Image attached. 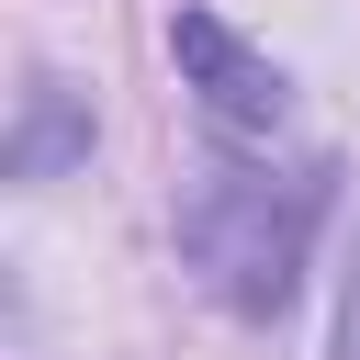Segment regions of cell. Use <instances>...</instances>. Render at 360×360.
Returning <instances> with one entry per match:
<instances>
[{
  "label": "cell",
  "mask_w": 360,
  "mask_h": 360,
  "mask_svg": "<svg viewBox=\"0 0 360 360\" xmlns=\"http://www.w3.org/2000/svg\"><path fill=\"white\" fill-rule=\"evenodd\" d=\"M169 56H180V79L202 90V112H214L225 135H270V124H281V68L248 56L214 11H180V22H169Z\"/></svg>",
  "instance_id": "7a4b0ae2"
},
{
  "label": "cell",
  "mask_w": 360,
  "mask_h": 360,
  "mask_svg": "<svg viewBox=\"0 0 360 360\" xmlns=\"http://www.w3.org/2000/svg\"><path fill=\"white\" fill-rule=\"evenodd\" d=\"M304 225H315V191L270 214V180H259V169H214V180H202V202H191V225H180V248L214 270V292H225L236 315H270V304L292 292Z\"/></svg>",
  "instance_id": "6da1fadb"
},
{
  "label": "cell",
  "mask_w": 360,
  "mask_h": 360,
  "mask_svg": "<svg viewBox=\"0 0 360 360\" xmlns=\"http://www.w3.org/2000/svg\"><path fill=\"white\" fill-rule=\"evenodd\" d=\"M326 360H360V270H349V292H338V349Z\"/></svg>",
  "instance_id": "3957f363"
}]
</instances>
